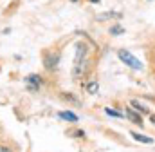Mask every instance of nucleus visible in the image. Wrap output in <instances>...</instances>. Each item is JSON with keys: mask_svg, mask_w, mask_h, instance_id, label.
Segmentation results:
<instances>
[{"mask_svg": "<svg viewBox=\"0 0 155 152\" xmlns=\"http://www.w3.org/2000/svg\"><path fill=\"white\" fill-rule=\"evenodd\" d=\"M87 89H88V92H90V94H96V92H97V89H99V85H97L96 81H92Z\"/></svg>", "mask_w": 155, "mask_h": 152, "instance_id": "obj_8", "label": "nucleus"}, {"mask_svg": "<svg viewBox=\"0 0 155 152\" xmlns=\"http://www.w3.org/2000/svg\"><path fill=\"white\" fill-rule=\"evenodd\" d=\"M126 116H128V118H130L134 123H139V125H143V119H141V116H139V114H135L134 111H130V109H128V111H126Z\"/></svg>", "mask_w": 155, "mask_h": 152, "instance_id": "obj_5", "label": "nucleus"}, {"mask_svg": "<svg viewBox=\"0 0 155 152\" xmlns=\"http://www.w3.org/2000/svg\"><path fill=\"white\" fill-rule=\"evenodd\" d=\"M90 2H99V0H90Z\"/></svg>", "mask_w": 155, "mask_h": 152, "instance_id": "obj_14", "label": "nucleus"}, {"mask_svg": "<svg viewBox=\"0 0 155 152\" xmlns=\"http://www.w3.org/2000/svg\"><path fill=\"white\" fill-rule=\"evenodd\" d=\"M112 16H119V13H103V15H97V20H105V18H112Z\"/></svg>", "mask_w": 155, "mask_h": 152, "instance_id": "obj_7", "label": "nucleus"}, {"mask_svg": "<svg viewBox=\"0 0 155 152\" xmlns=\"http://www.w3.org/2000/svg\"><path fill=\"white\" fill-rule=\"evenodd\" d=\"M60 118L61 119H67V121H78V116L72 112H69V111H65V112H60Z\"/></svg>", "mask_w": 155, "mask_h": 152, "instance_id": "obj_6", "label": "nucleus"}, {"mask_svg": "<svg viewBox=\"0 0 155 152\" xmlns=\"http://www.w3.org/2000/svg\"><path fill=\"white\" fill-rule=\"evenodd\" d=\"M105 112L108 114V116H114V118H121V116H123L121 112H117V111H112V109H105Z\"/></svg>", "mask_w": 155, "mask_h": 152, "instance_id": "obj_10", "label": "nucleus"}, {"mask_svg": "<svg viewBox=\"0 0 155 152\" xmlns=\"http://www.w3.org/2000/svg\"><path fill=\"white\" fill-rule=\"evenodd\" d=\"M132 136H134V140H135V141H143V143H153V140H152V138H148V136H143V134H139V132H132Z\"/></svg>", "mask_w": 155, "mask_h": 152, "instance_id": "obj_4", "label": "nucleus"}, {"mask_svg": "<svg viewBox=\"0 0 155 152\" xmlns=\"http://www.w3.org/2000/svg\"><path fill=\"white\" fill-rule=\"evenodd\" d=\"M58 60H60V54H58V53H54V56L45 58V67H47V69H54V67L58 65Z\"/></svg>", "mask_w": 155, "mask_h": 152, "instance_id": "obj_3", "label": "nucleus"}, {"mask_svg": "<svg viewBox=\"0 0 155 152\" xmlns=\"http://www.w3.org/2000/svg\"><path fill=\"white\" fill-rule=\"evenodd\" d=\"M132 105H134V107H135V109H137V111H141V112H148V109H146V107H143V105H139V103H137V102H134V103H132Z\"/></svg>", "mask_w": 155, "mask_h": 152, "instance_id": "obj_11", "label": "nucleus"}, {"mask_svg": "<svg viewBox=\"0 0 155 152\" xmlns=\"http://www.w3.org/2000/svg\"><path fill=\"white\" fill-rule=\"evenodd\" d=\"M25 83H27L29 91H38V87L41 85V78L38 74H29L25 78Z\"/></svg>", "mask_w": 155, "mask_h": 152, "instance_id": "obj_2", "label": "nucleus"}, {"mask_svg": "<svg viewBox=\"0 0 155 152\" xmlns=\"http://www.w3.org/2000/svg\"><path fill=\"white\" fill-rule=\"evenodd\" d=\"M152 121L155 123V114H152Z\"/></svg>", "mask_w": 155, "mask_h": 152, "instance_id": "obj_13", "label": "nucleus"}, {"mask_svg": "<svg viewBox=\"0 0 155 152\" xmlns=\"http://www.w3.org/2000/svg\"><path fill=\"white\" fill-rule=\"evenodd\" d=\"M117 54H119V58H121V60H123V62H124L128 67H132V69H143V64H141V60H137V58H135V56H134L130 51H126V49H121Z\"/></svg>", "mask_w": 155, "mask_h": 152, "instance_id": "obj_1", "label": "nucleus"}, {"mask_svg": "<svg viewBox=\"0 0 155 152\" xmlns=\"http://www.w3.org/2000/svg\"><path fill=\"white\" fill-rule=\"evenodd\" d=\"M124 29L121 27V26H114V27H110V35H121Z\"/></svg>", "mask_w": 155, "mask_h": 152, "instance_id": "obj_9", "label": "nucleus"}, {"mask_svg": "<svg viewBox=\"0 0 155 152\" xmlns=\"http://www.w3.org/2000/svg\"><path fill=\"white\" fill-rule=\"evenodd\" d=\"M0 152H11V149H7V147H0Z\"/></svg>", "mask_w": 155, "mask_h": 152, "instance_id": "obj_12", "label": "nucleus"}]
</instances>
